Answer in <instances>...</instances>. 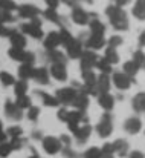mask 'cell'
<instances>
[{
  "instance_id": "cell-45",
  "label": "cell",
  "mask_w": 145,
  "mask_h": 158,
  "mask_svg": "<svg viewBox=\"0 0 145 158\" xmlns=\"http://www.w3.org/2000/svg\"><path fill=\"white\" fill-rule=\"evenodd\" d=\"M9 143H11V146H12V149H14V151H20V149L25 146V140H23V138H20V137H14Z\"/></svg>"
},
{
  "instance_id": "cell-34",
  "label": "cell",
  "mask_w": 145,
  "mask_h": 158,
  "mask_svg": "<svg viewBox=\"0 0 145 158\" xmlns=\"http://www.w3.org/2000/svg\"><path fill=\"white\" fill-rule=\"evenodd\" d=\"M43 15L48 19L49 22H53V23H61V17H60V14L57 12V9L48 8V9L43 12Z\"/></svg>"
},
{
  "instance_id": "cell-19",
  "label": "cell",
  "mask_w": 145,
  "mask_h": 158,
  "mask_svg": "<svg viewBox=\"0 0 145 158\" xmlns=\"http://www.w3.org/2000/svg\"><path fill=\"white\" fill-rule=\"evenodd\" d=\"M45 48L48 51H52V49H57L60 45H61V39H60V32H49L48 37L45 39Z\"/></svg>"
},
{
  "instance_id": "cell-56",
  "label": "cell",
  "mask_w": 145,
  "mask_h": 158,
  "mask_svg": "<svg viewBox=\"0 0 145 158\" xmlns=\"http://www.w3.org/2000/svg\"><path fill=\"white\" fill-rule=\"evenodd\" d=\"M116 2V5L118 6H125V5H128L130 3V0H115Z\"/></svg>"
},
{
  "instance_id": "cell-54",
  "label": "cell",
  "mask_w": 145,
  "mask_h": 158,
  "mask_svg": "<svg viewBox=\"0 0 145 158\" xmlns=\"http://www.w3.org/2000/svg\"><path fill=\"white\" fill-rule=\"evenodd\" d=\"M128 158H145V155H144V152H141V151H133L128 155Z\"/></svg>"
},
{
  "instance_id": "cell-55",
  "label": "cell",
  "mask_w": 145,
  "mask_h": 158,
  "mask_svg": "<svg viewBox=\"0 0 145 158\" xmlns=\"http://www.w3.org/2000/svg\"><path fill=\"white\" fill-rule=\"evenodd\" d=\"M139 46L145 48V31H142V34L139 35Z\"/></svg>"
},
{
  "instance_id": "cell-37",
  "label": "cell",
  "mask_w": 145,
  "mask_h": 158,
  "mask_svg": "<svg viewBox=\"0 0 145 158\" xmlns=\"http://www.w3.org/2000/svg\"><path fill=\"white\" fill-rule=\"evenodd\" d=\"M12 151H14V149H12V146H11L9 141H3V143H0V158L9 157Z\"/></svg>"
},
{
  "instance_id": "cell-46",
  "label": "cell",
  "mask_w": 145,
  "mask_h": 158,
  "mask_svg": "<svg viewBox=\"0 0 145 158\" xmlns=\"http://www.w3.org/2000/svg\"><path fill=\"white\" fill-rule=\"evenodd\" d=\"M0 9L14 11V9H17V5H15L12 0H0Z\"/></svg>"
},
{
  "instance_id": "cell-36",
  "label": "cell",
  "mask_w": 145,
  "mask_h": 158,
  "mask_svg": "<svg viewBox=\"0 0 145 158\" xmlns=\"http://www.w3.org/2000/svg\"><path fill=\"white\" fill-rule=\"evenodd\" d=\"M15 105L18 106L20 109H28L29 106L32 105V102H31V98L25 94V95H18L17 97V100H15Z\"/></svg>"
},
{
  "instance_id": "cell-17",
  "label": "cell",
  "mask_w": 145,
  "mask_h": 158,
  "mask_svg": "<svg viewBox=\"0 0 145 158\" xmlns=\"http://www.w3.org/2000/svg\"><path fill=\"white\" fill-rule=\"evenodd\" d=\"M124 129H125L128 134L135 135V134H138V132L142 129V121H141L138 117H130V118H127V121L124 123Z\"/></svg>"
},
{
  "instance_id": "cell-43",
  "label": "cell",
  "mask_w": 145,
  "mask_h": 158,
  "mask_svg": "<svg viewBox=\"0 0 145 158\" xmlns=\"http://www.w3.org/2000/svg\"><path fill=\"white\" fill-rule=\"evenodd\" d=\"M22 134H23V129H22L20 126H11V127L8 129V132H6V135L11 137V138H14V137H22Z\"/></svg>"
},
{
  "instance_id": "cell-33",
  "label": "cell",
  "mask_w": 145,
  "mask_h": 158,
  "mask_svg": "<svg viewBox=\"0 0 145 158\" xmlns=\"http://www.w3.org/2000/svg\"><path fill=\"white\" fill-rule=\"evenodd\" d=\"M96 66L98 69L101 71V72H104V74H110L112 72V63H108L104 57H101V58H98L96 60Z\"/></svg>"
},
{
  "instance_id": "cell-57",
  "label": "cell",
  "mask_w": 145,
  "mask_h": 158,
  "mask_svg": "<svg viewBox=\"0 0 145 158\" xmlns=\"http://www.w3.org/2000/svg\"><path fill=\"white\" fill-rule=\"evenodd\" d=\"M6 138H8V135L5 134V131H0V143L6 141Z\"/></svg>"
},
{
  "instance_id": "cell-39",
  "label": "cell",
  "mask_w": 145,
  "mask_h": 158,
  "mask_svg": "<svg viewBox=\"0 0 145 158\" xmlns=\"http://www.w3.org/2000/svg\"><path fill=\"white\" fill-rule=\"evenodd\" d=\"M15 17L11 14V11H6V9H0V22L2 23H11L14 22Z\"/></svg>"
},
{
  "instance_id": "cell-59",
  "label": "cell",
  "mask_w": 145,
  "mask_h": 158,
  "mask_svg": "<svg viewBox=\"0 0 145 158\" xmlns=\"http://www.w3.org/2000/svg\"><path fill=\"white\" fill-rule=\"evenodd\" d=\"M0 131H3V123L0 121Z\"/></svg>"
},
{
  "instance_id": "cell-18",
  "label": "cell",
  "mask_w": 145,
  "mask_h": 158,
  "mask_svg": "<svg viewBox=\"0 0 145 158\" xmlns=\"http://www.w3.org/2000/svg\"><path fill=\"white\" fill-rule=\"evenodd\" d=\"M72 106H75L78 110H83L84 112L87 109V106H89V95L84 94L83 91H78L76 95H75V98H73V102H72Z\"/></svg>"
},
{
  "instance_id": "cell-58",
  "label": "cell",
  "mask_w": 145,
  "mask_h": 158,
  "mask_svg": "<svg viewBox=\"0 0 145 158\" xmlns=\"http://www.w3.org/2000/svg\"><path fill=\"white\" fill-rule=\"evenodd\" d=\"M32 137H34V138H41V134H40V132H34Z\"/></svg>"
},
{
  "instance_id": "cell-11",
  "label": "cell",
  "mask_w": 145,
  "mask_h": 158,
  "mask_svg": "<svg viewBox=\"0 0 145 158\" xmlns=\"http://www.w3.org/2000/svg\"><path fill=\"white\" fill-rule=\"evenodd\" d=\"M72 134L75 135L78 144H84V143L87 141V138L90 137V134H92V126H90V124L78 126V127H75V129L72 131Z\"/></svg>"
},
{
  "instance_id": "cell-9",
  "label": "cell",
  "mask_w": 145,
  "mask_h": 158,
  "mask_svg": "<svg viewBox=\"0 0 145 158\" xmlns=\"http://www.w3.org/2000/svg\"><path fill=\"white\" fill-rule=\"evenodd\" d=\"M72 8H73V9H72V20H73L76 25H80V26L87 25L89 20H90L89 12L84 11L81 6H72Z\"/></svg>"
},
{
  "instance_id": "cell-31",
  "label": "cell",
  "mask_w": 145,
  "mask_h": 158,
  "mask_svg": "<svg viewBox=\"0 0 145 158\" xmlns=\"http://www.w3.org/2000/svg\"><path fill=\"white\" fill-rule=\"evenodd\" d=\"M49 58H50V61H52V63H63V64H66V63H67V57H66L63 52L57 51V49L49 51Z\"/></svg>"
},
{
  "instance_id": "cell-4",
  "label": "cell",
  "mask_w": 145,
  "mask_h": 158,
  "mask_svg": "<svg viewBox=\"0 0 145 158\" xmlns=\"http://www.w3.org/2000/svg\"><path fill=\"white\" fill-rule=\"evenodd\" d=\"M43 149L48 152L49 155H55V154H58L60 151H61V141H60V138H55V137H52V135H48V137H43Z\"/></svg>"
},
{
  "instance_id": "cell-42",
  "label": "cell",
  "mask_w": 145,
  "mask_h": 158,
  "mask_svg": "<svg viewBox=\"0 0 145 158\" xmlns=\"http://www.w3.org/2000/svg\"><path fill=\"white\" fill-rule=\"evenodd\" d=\"M83 157L84 158H101V149L90 148V149H87V151L83 154Z\"/></svg>"
},
{
  "instance_id": "cell-29",
  "label": "cell",
  "mask_w": 145,
  "mask_h": 158,
  "mask_svg": "<svg viewBox=\"0 0 145 158\" xmlns=\"http://www.w3.org/2000/svg\"><path fill=\"white\" fill-rule=\"evenodd\" d=\"M139 66H138V63L135 61V60H131V61H125L124 63V72L128 75V77H135L138 72H139Z\"/></svg>"
},
{
  "instance_id": "cell-61",
  "label": "cell",
  "mask_w": 145,
  "mask_h": 158,
  "mask_svg": "<svg viewBox=\"0 0 145 158\" xmlns=\"http://www.w3.org/2000/svg\"><path fill=\"white\" fill-rule=\"evenodd\" d=\"M144 3H145V0H144Z\"/></svg>"
},
{
  "instance_id": "cell-49",
  "label": "cell",
  "mask_w": 145,
  "mask_h": 158,
  "mask_svg": "<svg viewBox=\"0 0 145 158\" xmlns=\"http://www.w3.org/2000/svg\"><path fill=\"white\" fill-rule=\"evenodd\" d=\"M63 157L64 158H78V155H76L69 146H66V149L63 151Z\"/></svg>"
},
{
  "instance_id": "cell-44",
  "label": "cell",
  "mask_w": 145,
  "mask_h": 158,
  "mask_svg": "<svg viewBox=\"0 0 145 158\" xmlns=\"http://www.w3.org/2000/svg\"><path fill=\"white\" fill-rule=\"evenodd\" d=\"M60 39H61V45H66V43H69V42L73 39V35H72L67 29L63 28V29L60 31Z\"/></svg>"
},
{
  "instance_id": "cell-10",
  "label": "cell",
  "mask_w": 145,
  "mask_h": 158,
  "mask_svg": "<svg viewBox=\"0 0 145 158\" xmlns=\"http://www.w3.org/2000/svg\"><path fill=\"white\" fill-rule=\"evenodd\" d=\"M49 74L58 81L67 80V69H66V64H63V63H52Z\"/></svg>"
},
{
  "instance_id": "cell-21",
  "label": "cell",
  "mask_w": 145,
  "mask_h": 158,
  "mask_svg": "<svg viewBox=\"0 0 145 158\" xmlns=\"http://www.w3.org/2000/svg\"><path fill=\"white\" fill-rule=\"evenodd\" d=\"M40 98H41V102H43V105L48 106V107H57V106H60V102L57 100V97H53V95H50L48 92H45V91H37L35 92Z\"/></svg>"
},
{
  "instance_id": "cell-51",
  "label": "cell",
  "mask_w": 145,
  "mask_h": 158,
  "mask_svg": "<svg viewBox=\"0 0 145 158\" xmlns=\"http://www.w3.org/2000/svg\"><path fill=\"white\" fill-rule=\"evenodd\" d=\"M60 141H61V144H64V146H70V137L66 135V134H63V135L60 137Z\"/></svg>"
},
{
  "instance_id": "cell-7",
  "label": "cell",
  "mask_w": 145,
  "mask_h": 158,
  "mask_svg": "<svg viewBox=\"0 0 145 158\" xmlns=\"http://www.w3.org/2000/svg\"><path fill=\"white\" fill-rule=\"evenodd\" d=\"M20 29H22V32H25V34H28V35H31L32 39H37V40L43 39V35H45L43 28H41L40 25L32 23V22H29V23H23V25L20 26Z\"/></svg>"
},
{
  "instance_id": "cell-27",
  "label": "cell",
  "mask_w": 145,
  "mask_h": 158,
  "mask_svg": "<svg viewBox=\"0 0 145 158\" xmlns=\"http://www.w3.org/2000/svg\"><path fill=\"white\" fill-rule=\"evenodd\" d=\"M133 15H135L138 20H141V22L145 20V3H144V0H138V2L135 3V6H133Z\"/></svg>"
},
{
  "instance_id": "cell-15",
  "label": "cell",
  "mask_w": 145,
  "mask_h": 158,
  "mask_svg": "<svg viewBox=\"0 0 145 158\" xmlns=\"http://www.w3.org/2000/svg\"><path fill=\"white\" fill-rule=\"evenodd\" d=\"M86 46L89 49H93V51H98V49H102L105 46V40H104V35H99V34H92L87 40H86Z\"/></svg>"
},
{
  "instance_id": "cell-30",
  "label": "cell",
  "mask_w": 145,
  "mask_h": 158,
  "mask_svg": "<svg viewBox=\"0 0 145 158\" xmlns=\"http://www.w3.org/2000/svg\"><path fill=\"white\" fill-rule=\"evenodd\" d=\"M25 54H26L25 49H22V48H14V46L8 51V55H9L14 61H22V63H23V60H25Z\"/></svg>"
},
{
  "instance_id": "cell-48",
  "label": "cell",
  "mask_w": 145,
  "mask_h": 158,
  "mask_svg": "<svg viewBox=\"0 0 145 158\" xmlns=\"http://www.w3.org/2000/svg\"><path fill=\"white\" fill-rule=\"evenodd\" d=\"M67 109L66 107H60L58 109V112H57V118L60 120V121H63V123H66V118H67Z\"/></svg>"
},
{
  "instance_id": "cell-38",
  "label": "cell",
  "mask_w": 145,
  "mask_h": 158,
  "mask_svg": "<svg viewBox=\"0 0 145 158\" xmlns=\"http://www.w3.org/2000/svg\"><path fill=\"white\" fill-rule=\"evenodd\" d=\"M115 157V151H113V146L112 143H105L101 149V158H113Z\"/></svg>"
},
{
  "instance_id": "cell-1",
  "label": "cell",
  "mask_w": 145,
  "mask_h": 158,
  "mask_svg": "<svg viewBox=\"0 0 145 158\" xmlns=\"http://www.w3.org/2000/svg\"><path fill=\"white\" fill-rule=\"evenodd\" d=\"M105 14L110 19V23L115 29L118 31H125L128 29V19L127 14L124 12V9L118 5H108L105 9Z\"/></svg>"
},
{
  "instance_id": "cell-22",
  "label": "cell",
  "mask_w": 145,
  "mask_h": 158,
  "mask_svg": "<svg viewBox=\"0 0 145 158\" xmlns=\"http://www.w3.org/2000/svg\"><path fill=\"white\" fill-rule=\"evenodd\" d=\"M98 102H99V106H101L104 110H108V112H110V110L115 107V98H113L108 92H105V94H99Z\"/></svg>"
},
{
  "instance_id": "cell-20",
  "label": "cell",
  "mask_w": 145,
  "mask_h": 158,
  "mask_svg": "<svg viewBox=\"0 0 145 158\" xmlns=\"http://www.w3.org/2000/svg\"><path fill=\"white\" fill-rule=\"evenodd\" d=\"M32 78L40 83V85H48L49 83V71L46 68H34Z\"/></svg>"
},
{
  "instance_id": "cell-50",
  "label": "cell",
  "mask_w": 145,
  "mask_h": 158,
  "mask_svg": "<svg viewBox=\"0 0 145 158\" xmlns=\"http://www.w3.org/2000/svg\"><path fill=\"white\" fill-rule=\"evenodd\" d=\"M34 61H35V54L34 52H26L25 54V60H23V63L34 64Z\"/></svg>"
},
{
  "instance_id": "cell-2",
  "label": "cell",
  "mask_w": 145,
  "mask_h": 158,
  "mask_svg": "<svg viewBox=\"0 0 145 158\" xmlns=\"http://www.w3.org/2000/svg\"><path fill=\"white\" fill-rule=\"evenodd\" d=\"M96 131H98V135L101 138H108L113 132V121H112V115L108 110H105V114L102 115L101 121L98 123L96 126Z\"/></svg>"
},
{
  "instance_id": "cell-24",
  "label": "cell",
  "mask_w": 145,
  "mask_h": 158,
  "mask_svg": "<svg viewBox=\"0 0 145 158\" xmlns=\"http://www.w3.org/2000/svg\"><path fill=\"white\" fill-rule=\"evenodd\" d=\"M112 146H113L115 154H118L121 158H124L127 155V152H128V143L125 140H116Z\"/></svg>"
},
{
  "instance_id": "cell-60",
  "label": "cell",
  "mask_w": 145,
  "mask_h": 158,
  "mask_svg": "<svg viewBox=\"0 0 145 158\" xmlns=\"http://www.w3.org/2000/svg\"><path fill=\"white\" fill-rule=\"evenodd\" d=\"M29 158H40L38 155H32V157H29Z\"/></svg>"
},
{
  "instance_id": "cell-53",
  "label": "cell",
  "mask_w": 145,
  "mask_h": 158,
  "mask_svg": "<svg viewBox=\"0 0 145 158\" xmlns=\"http://www.w3.org/2000/svg\"><path fill=\"white\" fill-rule=\"evenodd\" d=\"M8 34H9V29L5 26V23L0 22V37H5V35H8Z\"/></svg>"
},
{
  "instance_id": "cell-14",
  "label": "cell",
  "mask_w": 145,
  "mask_h": 158,
  "mask_svg": "<svg viewBox=\"0 0 145 158\" xmlns=\"http://www.w3.org/2000/svg\"><path fill=\"white\" fill-rule=\"evenodd\" d=\"M9 40H11V45L14 48H22L25 49L26 46V39L22 32H17V29H9V34H8Z\"/></svg>"
},
{
  "instance_id": "cell-12",
  "label": "cell",
  "mask_w": 145,
  "mask_h": 158,
  "mask_svg": "<svg viewBox=\"0 0 145 158\" xmlns=\"http://www.w3.org/2000/svg\"><path fill=\"white\" fill-rule=\"evenodd\" d=\"M64 46H66V51H67V57H70V58H80V55L83 52V43L78 39H72Z\"/></svg>"
},
{
  "instance_id": "cell-41",
  "label": "cell",
  "mask_w": 145,
  "mask_h": 158,
  "mask_svg": "<svg viewBox=\"0 0 145 158\" xmlns=\"http://www.w3.org/2000/svg\"><path fill=\"white\" fill-rule=\"evenodd\" d=\"M38 115H40V107H37V106H29L28 107V118L31 121H37Z\"/></svg>"
},
{
  "instance_id": "cell-25",
  "label": "cell",
  "mask_w": 145,
  "mask_h": 158,
  "mask_svg": "<svg viewBox=\"0 0 145 158\" xmlns=\"http://www.w3.org/2000/svg\"><path fill=\"white\" fill-rule=\"evenodd\" d=\"M32 74H34V66H32V64L23 63V64L18 68V77L23 78V80H29V78H32Z\"/></svg>"
},
{
  "instance_id": "cell-23",
  "label": "cell",
  "mask_w": 145,
  "mask_h": 158,
  "mask_svg": "<svg viewBox=\"0 0 145 158\" xmlns=\"http://www.w3.org/2000/svg\"><path fill=\"white\" fill-rule=\"evenodd\" d=\"M131 106H133V109H135L136 112H139V114L145 112V92L136 94L135 98H133V102H131Z\"/></svg>"
},
{
  "instance_id": "cell-16",
  "label": "cell",
  "mask_w": 145,
  "mask_h": 158,
  "mask_svg": "<svg viewBox=\"0 0 145 158\" xmlns=\"http://www.w3.org/2000/svg\"><path fill=\"white\" fill-rule=\"evenodd\" d=\"M110 86H112V80L108 78V74L101 72V75L96 77L98 95H99V94H105V92H108V91H110Z\"/></svg>"
},
{
  "instance_id": "cell-52",
  "label": "cell",
  "mask_w": 145,
  "mask_h": 158,
  "mask_svg": "<svg viewBox=\"0 0 145 158\" xmlns=\"http://www.w3.org/2000/svg\"><path fill=\"white\" fill-rule=\"evenodd\" d=\"M46 3H48L49 8H52V9H57L58 8V5H60V0H45Z\"/></svg>"
},
{
  "instance_id": "cell-8",
  "label": "cell",
  "mask_w": 145,
  "mask_h": 158,
  "mask_svg": "<svg viewBox=\"0 0 145 158\" xmlns=\"http://www.w3.org/2000/svg\"><path fill=\"white\" fill-rule=\"evenodd\" d=\"M112 81H113V85L118 88V89H121V91H125V89H128L130 86H131V77H128L125 72H115L113 74V77H112Z\"/></svg>"
},
{
  "instance_id": "cell-35",
  "label": "cell",
  "mask_w": 145,
  "mask_h": 158,
  "mask_svg": "<svg viewBox=\"0 0 145 158\" xmlns=\"http://www.w3.org/2000/svg\"><path fill=\"white\" fill-rule=\"evenodd\" d=\"M0 81H2V85H3V86H11V85H14V83H15V78H14V75H12V74L2 71V72H0Z\"/></svg>"
},
{
  "instance_id": "cell-26",
  "label": "cell",
  "mask_w": 145,
  "mask_h": 158,
  "mask_svg": "<svg viewBox=\"0 0 145 158\" xmlns=\"http://www.w3.org/2000/svg\"><path fill=\"white\" fill-rule=\"evenodd\" d=\"M87 25L90 26L92 34H99V35H104V32H105V25H104L102 22H99L98 19L89 20V23H87Z\"/></svg>"
},
{
  "instance_id": "cell-13",
  "label": "cell",
  "mask_w": 145,
  "mask_h": 158,
  "mask_svg": "<svg viewBox=\"0 0 145 158\" xmlns=\"http://www.w3.org/2000/svg\"><path fill=\"white\" fill-rule=\"evenodd\" d=\"M5 114L11 118V120H22L23 117V109H20L15 103H12L11 100L5 102Z\"/></svg>"
},
{
  "instance_id": "cell-28",
  "label": "cell",
  "mask_w": 145,
  "mask_h": 158,
  "mask_svg": "<svg viewBox=\"0 0 145 158\" xmlns=\"http://www.w3.org/2000/svg\"><path fill=\"white\" fill-rule=\"evenodd\" d=\"M104 58L112 63V64H116L119 61V54L116 52V48H112V46H107L105 52H104Z\"/></svg>"
},
{
  "instance_id": "cell-3",
  "label": "cell",
  "mask_w": 145,
  "mask_h": 158,
  "mask_svg": "<svg viewBox=\"0 0 145 158\" xmlns=\"http://www.w3.org/2000/svg\"><path fill=\"white\" fill-rule=\"evenodd\" d=\"M98 55L93 51L87 49V51H83L80 55V68H81V72L83 71H90L95 64H96Z\"/></svg>"
},
{
  "instance_id": "cell-6",
  "label": "cell",
  "mask_w": 145,
  "mask_h": 158,
  "mask_svg": "<svg viewBox=\"0 0 145 158\" xmlns=\"http://www.w3.org/2000/svg\"><path fill=\"white\" fill-rule=\"evenodd\" d=\"M76 89L75 88H61V89H58L57 91V100L60 102V103H63V105H72V102H73V98H75V95H76Z\"/></svg>"
},
{
  "instance_id": "cell-40",
  "label": "cell",
  "mask_w": 145,
  "mask_h": 158,
  "mask_svg": "<svg viewBox=\"0 0 145 158\" xmlns=\"http://www.w3.org/2000/svg\"><path fill=\"white\" fill-rule=\"evenodd\" d=\"M133 60L138 63L139 68H145V54L142 52L141 49L135 51V54H133Z\"/></svg>"
},
{
  "instance_id": "cell-5",
  "label": "cell",
  "mask_w": 145,
  "mask_h": 158,
  "mask_svg": "<svg viewBox=\"0 0 145 158\" xmlns=\"http://www.w3.org/2000/svg\"><path fill=\"white\" fill-rule=\"evenodd\" d=\"M17 12H18V17H22V19H29V20L34 19V17H38V15L41 14V11H40L35 5H28V3L17 6Z\"/></svg>"
},
{
  "instance_id": "cell-32",
  "label": "cell",
  "mask_w": 145,
  "mask_h": 158,
  "mask_svg": "<svg viewBox=\"0 0 145 158\" xmlns=\"http://www.w3.org/2000/svg\"><path fill=\"white\" fill-rule=\"evenodd\" d=\"M14 92H15L17 97H18V95H25V94L28 92V83H26L23 78H20L18 81L14 83Z\"/></svg>"
},
{
  "instance_id": "cell-47",
  "label": "cell",
  "mask_w": 145,
  "mask_h": 158,
  "mask_svg": "<svg viewBox=\"0 0 145 158\" xmlns=\"http://www.w3.org/2000/svg\"><path fill=\"white\" fill-rule=\"evenodd\" d=\"M119 45H122V37H121V35H112V37L108 39V46L118 48Z\"/></svg>"
}]
</instances>
